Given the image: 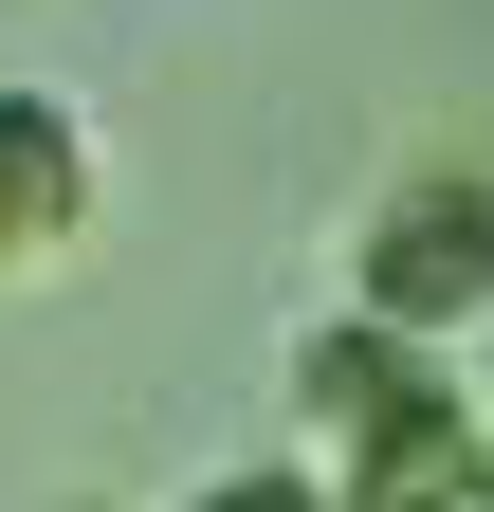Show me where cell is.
<instances>
[{
  "instance_id": "cell-1",
  "label": "cell",
  "mask_w": 494,
  "mask_h": 512,
  "mask_svg": "<svg viewBox=\"0 0 494 512\" xmlns=\"http://www.w3.org/2000/svg\"><path fill=\"white\" fill-rule=\"evenodd\" d=\"M348 311H385L421 348L494 330V165H403L385 202L348 220Z\"/></svg>"
},
{
  "instance_id": "cell-2",
  "label": "cell",
  "mask_w": 494,
  "mask_h": 512,
  "mask_svg": "<svg viewBox=\"0 0 494 512\" xmlns=\"http://www.w3.org/2000/svg\"><path fill=\"white\" fill-rule=\"evenodd\" d=\"M440 384H458V348L385 330V311H330V330H293V421H312L293 458H312V476H348L366 439H385V421H421Z\"/></svg>"
},
{
  "instance_id": "cell-3",
  "label": "cell",
  "mask_w": 494,
  "mask_h": 512,
  "mask_svg": "<svg viewBox=\"0 0 494 512\" xmlns=\"http://www.w3.org/2000/svg\"><path fill=\"white\" fill-rule=\"evenodd\" d=\"M110 165H92V110L55 74H0V275H55V256L92 238Z\"/></svg>"
},
{
  "instance_id": "cell-4",
  "label": "cell",
  "mask_w": 494,
  "mask_h": 512,
  "mask_svg": "<svg viewBox=\"0 0 494 512\" xmlns=\"http://www.w3.org/2000/svg\"><path fill=\"white\" fill-rule=\"evenodd\" d=\"M330 494H348V512H494V421L440 384V403H421V421H385Z\"/></svg>"
},
{
  "instance_id": "cell-5",
  "label": "cell",
  "mask_w": 494,
  "mask_h": 512,
  "mask_svg": "<svg viewBox=\"0 0 494 512\" xmlns=\"http://www.w3.org/2000/svg\"><path fill=\"white\" fill-rule=\"evenodd\" d=\"M183 512H348V494H330L312 458H220V476L183 494Z\"/></svg>"
}]
</instances>
